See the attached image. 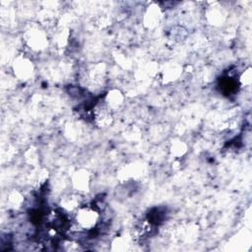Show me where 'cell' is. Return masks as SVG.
Segmentation results:
<instances>
[{
    "instance_id": "1",
    "label": "cell",
    "mask_w": 252,
    "mask_h": 252,
    "mask_svg": "<svg viewBox=\"0 0 252 252\" xmlns=\"http://www.w3.org/2000/svg\"><path fill=\"white\" fill-rule=\"evenodd\" d=\"M99 213L96 209L89 206L80 207L75 213V221L79 229L91 230L96 226L99 221Z\"/></svg>"
},
{
    "instance_id": "2",
    "label": "cell",
    "mask_w": 252,
    "mask_h": 252,
    "mask_svg": "<svg viewBox=\"0 0 252 252\" xmlns=\"http://www.w3.org/2000/svg\"><path fill=\"white\" fill-rule=\"evenodd\" d=\"M25 41L33 51H41L48 45L47 34L39 27H32L25 32Z\"/></svg>"
},
{
    "instance_id": "3",
    "label": "cell",
    "mask_w": 252,
    "mask_h": 252,
    "mask_svg": "<svg viewBox=\"0 0 252 252\" xmlns=\"http://www.w3.org/2000/svg\"><path fill=\"white\" fill-rule=\"evenodd\" d=\"M13 71L15 77L21 81L30 80L34 72L33 62L25 55L18 56L13 64Z\"/></svg>"
},
{
    "instance_id": "4",
    "label": "cell",
    "mask_w": 252,
    "mask_h": 252,
    "mask_svg": "<svg viewBox=\"0 0 252 252\" xmlns=\"http://www.w3.org/2000/svg\"><path fill=\"white\" fill-rule=\"evenodd\" d=\"M94 119L97 126L108 127L112 123V111L105 103L97 104L94 109Z\"/></svg>"
},
{
    "instance_id": "5",
    "label": "cell",
    "mask_w": 252,
    "mask_h": 252,
    "mask_svg": "<svg viewBox=\"0 0 252 252\" xmlns=\"http://www.w3.org/2000/svg\"><path fill=\"white\" fill-rule=\"evenodd\" d=\"M104 103L112 112L117 111L124 104V95L119 90H111L106 94Z\"/></svg>"
},
{
    "instance_id": "6",
    "label": "cell",
    "mask_w": 252,
    "mask_h": 252,
    "mask_svg": "<svg viewBox=\"0 0 252 252\" xmlns=\"http://www.w3.org/2000/svg\"><path fill=\"white\" fill-rule=\"evenodd\" d=\"M73 185L79 191H86L90 187V174L87 170H79L73 175Z\"/></svg>"
},
{
    "instance_id": "7",
    "label": "cell",
    "mask_w": 252,
    "mask_h": 252,
    "mask_svg": "<svg viewBox=\"0 0 252 252\" xmlns=\"http://www.w3.org/2000/svg\"><path fill=\"white\" fill-rule=\"evenodd\" d=\"M159 9L157 7H152L150 9H148L147 13H146V26H148L149 28H153L155 27L158 21H159Z\"/></svg>"
},
{
    "instance_id": "8",
    "label": "cell",
    "mask_w": 252,
    "mask_h": 252,
    "mask_svg": "<svg viewBox=\"0 0 252 252\" xmlns=\"http://www.w3.org/2000/svg\"><path fill=\"white\" fill-rule=\"evenodd\" d=\"M171 152H172L173 155H175L177 157H180L186 152V145L184 143H182L181 141H177L176 143L172 144Z\"/></svg>"
},
{
    "instance_id": "9",
    "label": "cell",
    "mask_w": 252,
    "mask_h": 252,
    "mask_svg": "<svg viewBox=\"0 0 252 252\" xmlns=\"http://www.w3.org/2000/svg\"><path fill=\"white\" fill-rule=\"evenodd\" d=\"M239 82L242 86H250L251 84V68L245 69V71L240 75Z\"/></svg>"
}]
</instances>
